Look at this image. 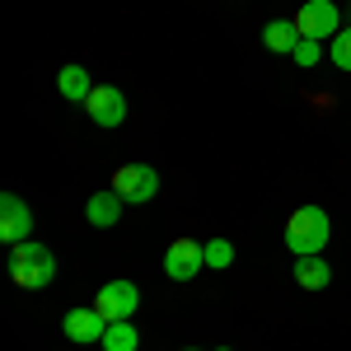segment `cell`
I'll list each match as a JSON object with an SVG mask.
<instances>
[{
	"instance_id": "obj_13",
	"label": "cell",
	"mask_w": 351,
	"mask_h": 351,
	"mask_svg": "<svg viewBox=\"0 0 351 351\" xmlns=\"http://www.w3.org/2000/svg\"><path fill=\"white\" fill-rule=\"evenodd\" d=\"M56 89H61L66 99L84 104V99L94 94V80H89V71H84V66H61V75H56Z\"/></svg>"
},
{
	"instance_id": "obj_19",
	"label": "cell",
	"mask_w": 351,
	"mask_h": 351,
	"mask_svg": "<svg viewBox=\"0 0 351 351\" xmlns=\"http://www.w3.org/2000/svg\"><path fill=\"white\" fill-rule=\"evenodd\" d=\"M220 351H230V347H220Z\"/></svg>"
},
{
	"instance_id": "obj_20",
	"label": "cell",
	"mask_w": 351,
	"mask_h": 351,
	"mask_svg": "<svg viewBox=\"0 0 351 351\" xmlns=\"http://www.w3.org/2000/svg\"><path fill=\"white\" fill-rule=\"evenodd\" d=\"M347 10H351V0H347Z\"/></svg>"
},
{
	"instance_id": "obj_6",
	"label": "cell",
	"mask_w": 351,
	"mask_h": 351,
	"mask_svg": "<svg viewBox=\"0 0 351 351\" xmlns=\"http://www.w3.org/2000/svg\"><path fill=\"white\" fill-rule=\"evenodd\" d=\"M28 230H33V211H28V202H19L14 192H5L0 197V243H24Z\"/></svg>"
},
{
	"instance_id": "obj_16",
	"label": "cell",
	"mask_w": 351,
	"mask_h": 351,
	"mask_svg": "<svg viewBox=\"0 0 351 351\" xmlns=\"http://www.w3.org/2000/svg\"><path fill=\"white\" fill-rule=\"evenodd\" d=\"M234 263V243L230 239H211L206 243V267H230Z\"/></svg>"
},
{
	"instance_id": "obj_18",
	"label": "cell",
	"mask_w": 351,
	"mask_h": 351,
	"mask_svg": "<svg viewBox=\"0 0 351 351\" xmlns=\"http://www.w3.org/2000/svg\"><path fill=\"white\" fill-rule=\"evenodd\" d=\"M183 351H197V347H183Z\"/></svg>"
},
{
	"instance_id": "obj_2",
	"label": "cell",
	"mask_w": 351,
	"mask_h": 351,
	"mask_svg": "<svg viewBox=\"0 0 351 351\" xmlns=\"http://www.w3.org/2000/svg\"><path fill=\"white\" fill-rule=\"evenodd\" d=\"M328 234H332V225H328L324 206H300L295 216L286 220V248L300 253V258H304V253H324Z\"/></svg>"
},
{
	"instance_id": "obj_11",
	"label": "cell",
	"mask_w": 351,
	"mask_h": 351,
	"mask_svg": "<svg viewBox=\"0 0 351 351\" xmlns=\"http://www.w3.org/2000/svg\"><path fill=\"white\" fill-rule=\"evenodd\" d=\"M328 281H332V267H328L319 253L295 258V286H304V291H328Z\"/></svg>"
},
{
	"instance_id": "obj_12",
	"label": "cell",
	"mask_w": 351,
	"mask_h": 351,
	"mask_svg": "<svg viewBox=\"0 0 351 351\" xmlns=\"http://www.w3.org/2000/svg\"><path fill=\"white\" fill-rule=\"evenodd\" d=\"M295 43H300V28H295V19H271V24L263 28V47H267V52L291 56V52H295Z\"/></svg>"
},
{
	"instance_id": "obj_3",
	"label": "cell",
	"mask_w": 351,
	"mask_h": 351,
	"mask_svg": "<svg viewBox=\"0 0 351 351\" xmlns=\"http://www.w3.org/2000/svg\"><path fill=\"white\" fill-rule=\"evenodd\" d=\"M295 28H300V38H314V43L337 38V5L332 0H304L295 10Z\"/></svg>"
},
{
	"instance_id": "obj_15",
	"label": "cell",
	"mask_w": 351,
	"mask_h": 351,
	"mask_svg": "<svg viewBox=\"0 0 351 351\" xmlns=\"http://www.w3.org/2000/svg\"><path fill=\"white\" fill-rule=\"evenodd\" d=\"M328 52H332L337 71H351V28H337V38L328 43Z\"/></svg>"
},
{
	"instance_id": "obj_7",
	"label": "cell",
	"mask_w": 351,
	"mask_h": 351,
	"mask_svg": "<svg viewBox=\"0 0 351 351\" xmlns=\"http://www.w3.org/2000/svg\"><path fill=\"white\" fill-rule=\"evenodd\" d=\"M206 267V248L192 239H173L169 243V253H164V271L173 276V281H192L197 271Z\"/></svg>"
},
{
	"instance_id": "obj_10",
	"label": "cell",
	"mask_w": 351,
	"mask_h": 351,
	"mask_svg": "<svg viewBox=\"0 0 351 351\" xmlns=\"http://www.w3.org/2000/svg\"><path fill=\"white\" fill-rule=\"evenodd\" d=\"M122 206H127V197L122 192H94L89 197V206H84V216H89V225H99V230H108V225H117L122 220Z\"/></svg>"
},
{
	"instance_id": "obj_17",
	"label": "cell",
	"mask_w": 351,
	"mask_h": 351,
	"mask_svg": "<svg viewBox=\"0 0 351 351\" xmlns=\"http://www.w3.org/2000/svg\"><path fill=\"white\" fill-rule=\"evenodd\" d=\"M319 52H324V47H319L314 38H300V43H295V52H291V56H295L300 66H319Z\"/></svg>"
},
{
	"instance_id": "obj_9",
	"label": "cell",
	"mask_w": 351,
	"mask_h": 351,
	"mask_svg": "<svg viewBox=\"0 0 351 351\" xmlns=\"http://www.w3.org/2000/svg\"><path fill=\"white\" fill-rule=\"evenodd\" d=\"M66 337H71V342H104V332H108V319H104V314H99V309H71V314H66Z\"/></svg>"
},
{
	"instance_id": "obj_5",
	"label": "cell",
	"mask_w": 351,
	"mask_h": 351,
	"mask_svg": "<svg viewBox=\"0 0 351 351\" xmlns=\"http://www.w3.org/2000/svg\"><path fill=\"white\" fill-rule=\"evenodd\" d=\"M136 304H141V286H132V281H108V286L99 291V300H94V309H99L108 324H122V319H132Z\"/></svg>"
},
{
	"instance_id": "obj_4",
	"label": "cell",
	"mask_w": 351,
	"mask_h": 351,
	"mask_svg": "<svg viewBox=\"0 0 351 351\" xmlns=\"http://www.w3.org/2000/svg\"><path fill=\"white\" fill-rule=\"evenodd\" d=\"M112 192H122L127 202H150L155 192H160V173L150 169V164H122L117 173H112Z\"/></svg>"
},
{
	"instance_id": "obj_14",
	"label": "cell",
	"mask_w": 351,
	"mask_h": 351,
	"mask_svg": "<svg viewBox=\"0 0 351 351\" xmlns=\"http://www.w3.org/2000/svg\"><path fill=\"white\" fill-rule=\"evenodd\" d=\"M136 347H141V328H132V319L108 324V332H104V351H136Z\"/></svg>"
},
{
	"instance_id": "obj_1",
	"label": "cell",
	"mask_w": 351,
	"mask_h": 351,
	"mask_svg": "<svg viewBox=\"0 0 351 351\" xmlns=\"http://www.w3.org/2000/svg\"><path fill=\"white\" fill-rule=\"evenodd\" d=\"M10 276H14V286L19 291H43V286H52V276H56V258H52V248H43V243H14L10 248Z\"/></svg>"
},
{
	"instance_id": "obj_8",
	"label": "cell",
	"mask_w": 351,
	"mask_h": 351,
	"mask_svg": "<svg viewBox=\"0 0 351 351\" xmlns=\"http://www.w3.org/2000/svg\"><path fill=\"white\" fill-rule=\"evenodd\" d=\"M84 108H89V117H94L99 127H122V122H127V99H122V89H112V84L94 89V94L84 99Z\"/></svg>"
}]
</instances>
